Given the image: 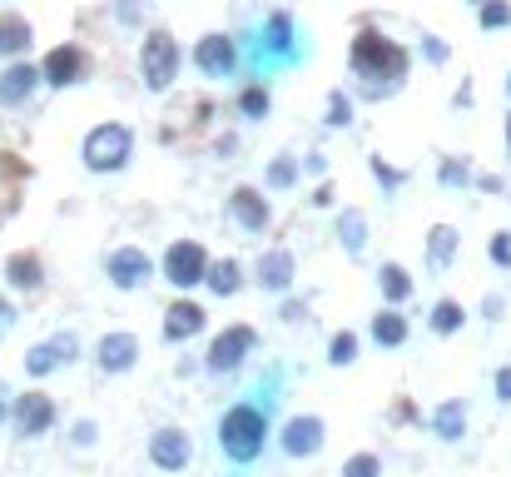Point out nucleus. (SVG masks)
<instances>
[{"instance_id":"c85d7f7f","label":"nucleus","mask_w":511,"mask_h":477,"mask_svg":"<svg viewBox=\"0 0 511 477\" xmlns=\"http://www.w3.org/2000/svg\"><path fill=\"white\" fill-rule=\"evenodd\" d=\"M328 364L333 368H348V364H358V333H333V343H328Z\"/></svg>"},{"instance_id":"7ed1b4c3","label":"nucleus","mask_w":511,"mask_h":477,"mask_svg":"<svg viewBox=\"0 0 511 477\" xmlns=\"http://www.w3.org/2000/svg\"><path fill=\"white\" fill-rule=\"evenodd\" d=\"M85 169L89 175H114V169H125L129 154H135V129L120 125V120H105L85 135Z\"/></svg>"},{"instance_id":"9b49d317","label":"nucleus","mask_w":511,"mask_h":477,"mask_svg":"<svg viewBox=\"0 0 511 477\" xmlns=\"http://www.w3.org/2000/svg\"><path fill=\"white\" fill-rule=\"evenodd\" d=\"M75 353H80V339H75V333H50L45 343H35V348L26 353V373L45 378V373H55V368L75 364Z\"/></svg>"},{"instance_id":"6ab92c4d","label":"nucleus","mask_w":511,"mask_h":477,"mask_svg":"<svg viewBox=\"0 0 511 477\" xmlns=\"http://www.w3.org/2000/svg\"><path fill=\"white\" fill-rule=\"evenodd\" d=\"M199 328H204V309H199V303H189V299L169 303V314H164V339H169V343L194 339Z\"/></svg>"},{"instance_id":"a878e982","label":"nucleus","mask_w":511,"mask_h":477,"mask_svg":"<svg viewBox=\"0 0 511 477\" xmlns=\"http://www.w3.org/2000/svg\"><path fill=\"white\" fill-rule=\"evenodd\" d=\"M30 51V26L20 15H0V55H20Z\"/></svg>"},{"instance_id":"f03ea898","label":"nucleus","mask_w":511,"mask_h":477,"mask_svg":"<svg viewBox=\"0 0 511 477\" xmlns=\"http://www.w3.org/2000/svg\"><path fill=\"white\" fill-rule=\"evenodd\" d=\"M352 70H358L362 80H373V95H383V90H392L407 75V51L392 45L387 35H377V30H362V35L352 40Z\"/></svg>"},{"instance_id":"2eb2a0df","label":"nucleus","mask_w":511,"mask_h":477,"mask_svg":"<svg viewBox=\"0 0 511 477\" xmlns=\"http://www.w3.org/2000/svg\"><path fill=\"white\" fill-rule=\"evenodd\" d=\"M95 364H100V373H129L139 364V339L135 333H105L95 348Z\"/></svg>"},{"instance_id":"f8f14e48","label":"nucleus","mask_w":511,"mask_h":477,"mask_svg":"<svg viewBox=\"0 0 511 477\" xmlns=\"http://www.w3.org/2000/svg\"><path fill=\"white\" fill-rule=\"evenodd\" d=\"M194 65H199L209 80H228L238 70V51L228 35H204L199 45H194Z\"/></svg>"},{"instance_id":"37998d69","label":"nucleus","mask_w":511,"mask_h":477,"mask_svg":"<svg viewBox=\"0 0 511 477\" xmlns=\"http://www.w3.org/2000/svg\"><path fill=\"white\" fill-rule=\"evenodd\" d=\"M507 150H511V114H507Z\"/></svg>"},{"instance_id":"7c9ffc66","label":"nucleus","mask_w":511,"mask_h":477,"mask_svg":"<svg viewBox=\"0 0 511 477\" xmlns=\"http://www.w3.org/2000/svg\"><path fill=\"white\" fill-rule=\"evenodd\" d=\"M293 179H298V160H293V154H278V160L268 164V189H293Z\"/></svg>"},{"instance_id":"393cba45","label":"nucleus","mask_w":511,"mask_h":477,"mask_svg":"<svg viewBox=\"0 0 511 477\" xmlns=\"http://www.w3.org/2000/svg\"><path fill=\"white\" fill-rule=\"evenodd\" d=\"M377 289H383L387 303H402L412 293V274L402 264H383V269H377Z\"/></svg>"},{"instance_id":"1a4fd4ad","label":"nucleus","mask_w":511,"mask_h":477,"mask_svg":"<svg viewBox=\"0 0 511 477\" xmlns=\"http://www.w3.org/2000/svg\"><path fill=\"white\" fill-rule=\"evenodd\" d=\"M150 463L159 467V473H184L189 463H194V442H189L184 427H159L150 438Z\"/></svg>"},{"instance_id":"c756f323","label":"nucleus","mask_w":511,"mask_h":477,"mask_svg":"<svg viewBox=\"0 0 511 477\" xmlns=\"http://www.w3.org/2000/svg\"><path fill=\"white\" fill-rule=\"evenodd\" d=\"M268 105H274V100H268V90H263V85H249L244 95H238V114H244V120H263Z\"/></svg>"},{"instance_id":"412c9836","label":"nucleus","mask_w":511,"mask_h":477,"mask_svg":"<svg viewBox=\"0 0 511 477\" xmlns=\"http://www.w3.org/2000/svg\"><path fill=\"white\" fill-rule=\"evenodd\" d=\"M5 278H11V289L35 293L40 284H45V269H40L35 254H11V259H5Z\"/></svg>"},{"instance_id":"a211bd4d","label":"nucleus","mask_w":511,"mask_h":477,"mask_svg":"<svg viewBox=\"0 0 511 477\" xmlns=\"http://www.w3.org/2000/svg\"><path fill=\"white\" fill-rule=\"evenodd\" d=\"M35 85H40V70L26 60H15L11 70L0 75V105H26L30 95H35Z\"/></svg>"},{"instance_id":"f257e3e1","label":"nucleus","mask_w":511,"mask_h":477,"mask_svg":"<svg viewBox=\"0 0 511 477\" xmlns=\"http://www.w3.org/2000/svg\"><path fill=\"white\" fill-rule=\"evenodd\" d=\"M263 442H268V408L259 403H238L219 418V452H224L228 463L249 467L263 457Z\"/></svg>"},{"instance_id":"aec40b11","label":"nucleus","mask_w":511,"mask_h":477,"mask_svg":"<svg viewBox=\"0 0 511 477\" xmlns=\"http://www.w3.org/2000/svg\"><path fill=\"white\" fill-rule=\"evenodd\" d=\"M432 433H437L442 442H461V433H467V403H461V398L437 403V413H432Z\"/></svg>"},{"instance_id":"2f4dec72","label":"nucleus","mask_w":511,"mask_h":477,"mask_svg":"<svg viewBox=\"0 0 511 477\" xmlns=\"http://www.w3.org/2000/svg\"><path fill=\"white\" fill-rule=\"evenodd\" d=\"M343 477H383V457L377 452H352L343 463Z\"/></svg>"},{"instance_id":"423d86ee","label":"nucleus","mask_w":511,"mask_h":477,"mask_svg":"<svg viewBox=\"0 0 511 477\" xmlns=\"http://www.w3.org/2000/svg\"><path fill=\"white\" fill-rule=\"evenodd\" d=\"M253 343H259V333H253L249 324H234L209 343V358H204V364H209V373H234V368L253 353Z\"/></svg>"},{"instance_id":"a19ab883","label":"nucleus","mask_w":511,"mask_h":477,"mask_svg":"<svg viewBox=\"0 0 511 477\" xmlns=\"http://www.w3.org/2000/svg\"><path fill=\"white\" fill-rule=\"evenodd\" d=\"M427 55H432V60H447V45H442L437 35H427Z\"/></svg>"},{"instance_id":"20e7f679","label":"nucleus","mask_w":511,"mask_h":477,"mask_svg":"<svg viewBox=\"0 0 511 477\" xmlns=\"http://www.w3.org/2000/svg\"><path fill=\"white\" fill-rule=\"evenodd\" d=\"M139 75H144V85H150L154 95H164V90L174 85L179 45H174L169 30H150V35H144V45H139Z\"/></svg>"},{"instance_id":"6e6552de","label":"nucleus","mask_w":511,"mask_h":477,"mask_svg":"<svg viewBox=\"0 0 511 477\" xmlns=\"http://www.w3.org/2000/svg\"><path fill=\"white\" fill-rule=\"evenodd\" d=\"M323 438H328V423L323 418H313V413L288 418L283 433H278V442H283L288 457H318V452H323Z\"/></svg>"},{"instance_id":"f704fd0d","label":"nucleus","mask_w":511,"mask_h":477,"mask_svg":"<svg viewBox=\"0 0 511 477\" xmlns=\"http://www.w3.org/2000/svg\"><path fill=\"white\" fill-rule=\"evenodd\" d=\"M437 179H442L447 189H457V184H467V179H472V169H467V160H442Z\"/></svg>"},{"instance_id":"5701e85b","label":"nucleus","mask_w":511,"mask_h":477,"mask_svg":"<svg viewBox=\"0 0 511 477\" xmlns=\"http://www.w3.org/2000/svg\"><path fill=\"white\" fill-rule=\"evenodd\" d=\"M204 284H209L219 299H234L238 284H244V269H238V259H219V264L204 269Z\"/></svg>"},{"instance_id":"0eeeda50","label":"nucleus","mask_w":511,"mask_h":477,"mask_svg":"<svg viewBox=\"0 0 511 477\" xmlns=\"http://www.w3.org/2000/svg\"><path fill=\"white\" fill-rule=\"evenodd\" d=\"M11 423L20 438H45L55 427V403L50 393H20V398H11Z\"/></svg>"},{"instance_id":"b1692460","label":"nucleus","mask_w":511,"mask_h":477,"mask_svg":"<svg viewBox=\"0 0 511 477\" xmlns=\"http://www.w3.org/2000/svg\"><path fill=\"white\" fill-rule=\"evenodd\" d=\"M373 343L377 348H402V343H407V318H402L398 309H383V314L373 318Z\"/></svg>"},{"instance_id":"cd10ccee","label":"nucleus","mask_w":511,"mask_h":477,"mask_svg":"<svg viewBox=\"0 0 511 477\" xmlns=\"http://www.w3.org/2000/svg\"><path fill=\"white\" fill-rule=\"evenodd\" d=\"M467 324V309H461L457 299H442L432 309V333H442V339H447V333H457V328Z\"/></svg>"},{"instance_id":"c9c22d12","label":"nucleus","mask_w":511,"mask_h":477,"mask_svg":"<svg viewBox=\"0 0 511 477\" xmlns=\"http://www.w3.org/2000/svg\"><path fill=\"white\" fill-rule=\"evenodd\" d=\"M486 254H492V264L511 269V234H492V244H486Z\"/></svg>"},{"instance_id":"4468645a","label":"nucleus","mask_w":511,"mask_h":477,"mask_svg":"<svg viewBox=\"0 0 511 477\" xmlns=\"http://www.w3.org/2000/svg\"><path fill=\"white\" fill-rule=\"evenodd\" d=\"M80 75H85V51H80V45H55V51L45 55V65H40V80L55 90L75 85Z\"/></svg>"},{"instance_id":"9d476101","label":"nucleus","mask_w":511,"mask_h":477,"mask_svg":"<svg viewBox=\"0 0 511 477\" xmlns=\"http://www.w3.org/2000/svg\"><path fill=\"white\" fill-rule=\"evenodd\" d=\"M105 274H110L114 289H144L150 274H154V264H150V254H144V249L125 244V249H114L110 259H105Z\"/></svg>"},{"instance_id":"bb28decb","label":"nucleus","mask_w":511,"mask_h":477,"mask_svg":"<svg viewBox=\"0 0 511 477\" xmlns=\"http://www.w3.org/2000/svg\"><path fill=\"white\" fill-rule=\"evenodd\" d=\"M337 238L348 244V254H362V249H368V219H362L358 209H343V219H337Z\"/></svg>"},{"instance_id":"4c0bfd02","label":"nucleus","mask_w":511,"mask_h":477,"mask_svg":"<svg viewBox=\"0 0 511 477\" xmlns=\"http://www.w3.org/2000/svg\"><path fill=\"white\" fill-rule=\"evenodd\" d=\"M373 175H377V179H383V184H387V189H398V184H402V175H398V169H387V164H383V160H373Z\"/></svg>"},{"instance_id":"79ce46f5","label":"nucleus","mask_w":511,"mask_h":477,"mask_svg":"<svg viewBox=\"0 0 511 477\" xmlns=\"http://www.w3.org/2000/svg\"><path fill=\"white\" fill-rule=\"evenodd\" d=\"M5 418H11V388L0 383V427H5Z\"/></svg>"},{"instance_id":"72a5a7b5","label":"nucleus","mask_w":511,"mask_h":477,"mask_svg":"<svg viewBox=\"0 0 511 477\" xmlns=\"http://www.w3.org/2000/svg\"><path fill=\"white\" fill-rule=\"evenodd\" d=\"M507 26H511L507 0H482V30H507Z\"/></svg>"},{"instance_id":"f3484780","label":"nucleus","mask_w":511,"mask_h":477,"mask_svg":"<svg viewBox=\"0 0 511 477\" xmlns=\"http://www.w3.org/2000/svg\"><path fill=\"white\" fill-rule=\"evenodd\" d=\"M259 284L263 293H288L293 289V254L288 249H268L259 259Z\"/></svg>"},{"instance_id":"dca6fc26","label":"nucleus","mask_w":511,"mask_h":477,"mask_svg":"<svg viewBox=\"0 0 511 477\" xmlns=\"http://www.w3.org/2000/svg\"><path fill=\"white\" fill-rule=\"evenodd\" d=\"M259 55H274V60H293V55H298V45H293V15L288 11L268 15L263 40H259Z\"/></svg>"},{"instance_id":"473e14b6","label":"nucleus","mask_w":511,"mask_h":477,"mask_svg":"<svg viewBox=\"0 0 511 477\" xmlns=\"http://www.w3.org/2000/svg\"><path fill=\"white\" fill-rule=\"evenodd\" d=\"M328 125H333V129H348L352 125V100L343 95V90L328 95Z\"/></svg>"},{"instance_id":"e433bc0d","label":"nucleus","mask_w":511,"mask_h":477,"mask_svg":"<svg viewBox=\"0 0 511 477\" xmlns=\"http://www.w3.org/2000/svg\"><path fill=\"white\" fill-rule=\"evenodd\" d=\"M492 388H497V403H511V368H497Z\"/></svg>"},{"instance_id":"c03bdc74","label":"nucleus","mask_w":511,"mask_h":477,"mask_svg":"<svg viewBox=\"0 0 511 477\" xmlns=\"http://www.w3.org/2000/svg\"><path fill=\"white\" fill-rule=\"evenodd\" d=\"M507 95H511V75H507Z\"/></svg>"},{"instance_id":"58836bf2","label":"nucleus","mask_w":511,"mask_h":477,"mask_svg":"<svg viewBox=\"0 0 511 477\" xmlns=\"http://www.w3.org/2000/svg\"><path fill=\"white\" fill-rule=\"evenodd\" d=\"M11 328H15V309H11V303H5V299H0V339H5Z\"/></svg>"},{"instance_id":"ea45409f","label":"nucleus","mask_w":511,"mask_h":477,"mask_svg":"<svg viewBox=\"0 0 511 477\" xmlns=\"http://www.w3.org/2000/svg\"><path fill=\"white\" fill-rule=\"evenodd\" d=\"M95 442V423H75V448H89Z\"/></svg>"},{"instance_id":"4be33fe9","label":"nucleus","mask_w":511,"mask_h":477,"mask_svg":"<svg viewBox=\"0 0 511 477\" xmlns=\"http://www.w3.org/2000/svg\"><path fill=\"white\" fill-rule=\"evenodd\" d=\"M457 229L452 224H432L427 229V259H432V269H447L452 259H457Z\"/></svg>"},{"instance_id":"ddd939ff","label":"nucleus","mask_w":511,"mask_h":477,"mask_svg":"<svg viewBox=\"0 0 511 477\" xmlns=\"http://www.w3.org/2000/svg\"><path fill=\"white\" fill-rule=\"evenodd\" d=\"M228 214H234L249 234H263V229L274 224V209H268V199H263L253 184H238L234 194H228Z\"/></svg>"},{"instance_id":"39448f33","label":"nucleus","mask_w":511,"mask_h":477,"mask_svg":"<svg viewBox=\"0 0 511 477\" xmlns=\"http://www.w3.org/2000/svg\"><path fill=\"white\" fill-rule=\"evenodd\" d=\"M204 269H209V259H204V249L194 244V238H174V244L164 249V278H169L174 289L204 284Z\"/></svg>"},{"instance_id":"a18cd8bd","label":"nucleus","mask_w":511,"mask_h":477,"mask_svg":"<svg viewBox=\"0 0 511 477\" xmlns=\"http://www.w3.org/2000/svg\"><path fill=\"white\" fill-rule=\"evenodd\" d=\"M476 5H482V0H476Z\"/></svg>"}]
</instances>
